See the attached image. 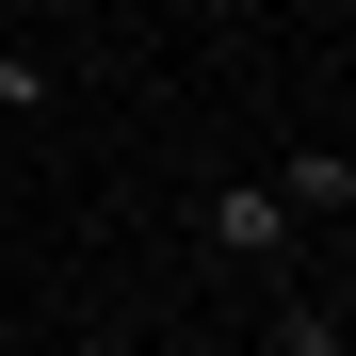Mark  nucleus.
Masks as SVG:
<instances>
[{"label": "nucleus", "instance_id": "obj_3", "mask_svg": "<svg viewBox=\"0 0 356 356\" xmlns=\"http://www.w3.org/2000/svg\"><path fill=\"white\" fill-rule=\"evenodd\" d=\"M33 97H49V65H33L17 33H0V113H33Z\"/></svg>", "mask_w": 356, "mask_h": 356}, {"label": "nucleus", "instance_id": "obj_2", "mask_svg": "<svg viewBox=\"0 0 356 356\" xmlns=\"http://www.w3.org/2000/svg\"><path fill=\"white\" fill-rule=\"evenodd\" d=\"M259 195H275L291 227H340V211H356V162H340V146H291V162L259 178Z\"/></svg>", "mask_w": 356, "mask_h": 356}, {"label": "nucleus", "instance_id": "obj_5", "mask_svg": "<svg viewBox=\"0 0 356 356\" xmlns=\"http://www.w3.org/2000/svg\"><path fill=\"white\" fill-rule=\"evenodd\" d=\"M65 17H113V0H65Z\"/></svg>", "mask_w": 356, "mask_h": 356}, {"label": "nucleus", "instance_id": "obj_4", "mask_svg": "<svg viewBox=\"0 0 356 356\" xmlns=\"http://www.w3.org/2000/svg\"><path fill=\"white\" fill-rule=\"evenodd\" d=\"M65 356H130V340H113V324H97V340H65Z\"/></svg>", "mask_w": 356, "mask_h": 356}, {"label": "nucleus", "instance_id": "obj_1", "mask_svg": "<svg viewBox=\"0 0 356 356\" xmlns=\"http://www.w3.org/2000/svg\"><path fill=\"white\" fill-rule=\"evenodd\" d=\"M195 243H211V259H243V275H275V259H291V243H308V227H291V211H275V195H259V178H227V195H211V211H195Z\"/></svg>", "mask_w": 356, "mask_h": 356}]
</instances>
